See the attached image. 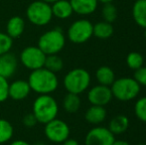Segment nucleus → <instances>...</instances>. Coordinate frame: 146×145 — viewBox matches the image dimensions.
Returning a JSON list of instances; mask_svg holds the SVG:
<instances>
[{
    "label": "nucleus",
    "mask_w": 146,
    "mask_h": 145,
    "mask_svg": "<svg viewBox=\"0 0 146 145\" xmlns=\"http://www.w3.org/2000/svg\"><path fill=\"white\" fill-rule=\"evenodd\" d=\"M27 81L31 91L38 95H51L56 91L59 87L57 73L47 70L44 67L38 70L31 71Z\"/></svg>",
    "instance_id": "f257e3e1"
},
{
    "label": "nucleus",
    "mask_w": 146,
    "mask_h": 145,
    "mask_svg": "<svg viewBox=\"0 0 146 145\" xmlns=\"http://www.w3.org/2000/svg\"><path fill=\"white\" fill-rule=\"evenodd\" d=\"M32 112L38 120V123L46 124L57 118L59 105L56 99L51 95H39L33 101Z\"/></svg>",
    "instance_id": "f03ea898"
},
{
    "label": "nucleus",
    "mask_w": 146,
    "mask_h": 145,
    "mask_svg": "<svg viewBox=\"0 0 146 145\" xmlns=\"http://www.w3.org/2000/svg\"><path fill=\"white\" fill-rule=\"evenodd\" d=\"M92 77L87 70L76 68L69 71L64 77L63 85L68 93L81 95L90 87Z\"/></svg>",
    "instance_id": "7ed1b4c3"
},
{
    "label": "nucleus",
    "mask_w": 146,
    "mask_h": 145,
    "mask_svg": "<svg viewBox=\"0 0 146 145\" xmlns=\"http://www.w3.org/2000/svg\"><path fill=\"white\" fill-rule=\"evenodd\" d=\"M66 45V36L59 27L46 31L39 37L37 46L48 56L59 54Z\"/></svg>",
    "instance_id": "20e7f679"
},
{
    "label": "nucleus",
    "mask_w": 146,
    "mask_h": 145,
    "mask_svg": "<svg viewBox=\"0 0 146 145\" xmlns=\"http://www.w3.org/2000/svg\"><path fill=\"white\" fill-rule=\"evenodd\" d=\"M141 85L133 77H120L110 85L112 97L120 101H129L136 99Z\"/></svg>",
    "instance_id": "39448f33"
},
{
    "label": "nucleus",
    "mask_w": 146,
    "mask_h": 145,
    "mask_svg": "<svg viewBox=\"0 0 146 145\" xmlns=\"http://www.w3.org/2000/svg\"><path fill=\"white\" fill-rule=\"evenodd\" d=\"M26 17L35 26L48 25L53 18L51 4L41 0L31 2L26 9Z\"/></svg>",
    "instance_id": "423d86ee"
},
{
    "label": "nucleus",
    "mask_w": 146,
    "mask_h": 145,
    "mask_svg": "<svg viewBox=\"0 0 146 145\" xmlns=\"http://www.w3.org/2000/svg\"><path fill=\"white\" fill-rule=\"evenodd\" d=\"M94 25L88 19H79L70 25L67 31L68 39L74 44H84L92 36Z\"/></svg>",
    "instance_id": "0eeeda50"
},
{
    "label": "nucleus",
    "mask_w": 146,
    "mask_h": 145,
    "mask_svg": "<svg viewBox=\"0 0 146 145\" xmlns=\"http://www.w3.org/2000/svg\"><path fill=\"white\" fill-rule=\"evenodd\" d=\"M44 125L45 137L52 143L61 144L70 137L71 129L69 124L64 120L55 118Z\"/></svg>",
    "instance_id": "6e6552de"
},
{
    "label": "nucleus",
    "mask_w": 146,
    "mask_h": 145,
    "mask_svg": "<svg viewBox=\"0 0 146 145\" xmlns=\"http://www.w3.org/2000/svg\"><path fill=\"white\" fill-rule=\"evenodd\" d=\"M47 55L38 46H28L21 51L19 61L26 69L35 71L44 67Z\"/></svg>",
    "instance_id": "1a4fd4ad"
},
{
    "label": "nucleus",
    "mask_w": 146,
    "mask_h": 145,
    "mask_svg": "<svg viewBox=\"0 0 146 145\" xmlns=\"http://www.w3.org/2000/svg\"><path fill=\"white\" fill-rule=\"evenodd\" d=\"M114 134L104 126H96L87 133L85 145H112Z\"/></svg>",
    "instance_id": "9d476101"
},
{
    "label": "nucleus",
    "mask_w": 146,
    "mask_h": 145,
    "mask_svg": "<svg viewBox=\"0 0 146 145\" xmlns=\"http://www.w3.org/2000/svg\"><path fill=\"white\" fill-rule=\"evenodd\" d=\"M112 97H112L110 87L102 85L100 83L92 87L88 93V99L92 105L104 107L111 101Z\"/></svg>",
    "instance_id": "9b49d317"
},
{
    "label": "nucleus",
    "mask_w": 146,
    "mask_h": 145,
    "mask_svg": "<svg viewBox=\"0 0 146 145\" xmlns=\"http://www.w3.org/2000/svg\"><path fill=\"white\" fill-rule=\"evenodd\" d=\"M18 69V59L12 53H6L0 56V77L10 79L15 75Z\"/></svg>",
    "instance_id": "f8f14e48"
},
{
    "label": "nucleus",
    "mask_w": 146,
    "mask_h": 145,
    "mask_svg": "<svg viewBox=\"0 0 146 145\" xmlns=\"http://www.w3.org/2000/svg\"><path fill=\"white\" fill-rule=\"evenodd\" d=\"M31 91L29 83L25 79H16L9 83V97L13 101H24L27 99Z\"/></svg>",
    "instance_id": "ddd939ff"
},
{
    "label": "nucleus",
    "mask_w": 146,
    "mask_h": 145,
    "mask_svg": "<svg viewBox=\"0 0 146 145\" xmlns=\"http://www.w3.org/2000/svg\"><path fill=\"white\" fill-rule=\"evenodd\" d=\"M74 13L82 16L92 14L96 10L98 0H70Z\"/></svg>",
    "instance_id": "4468645a"
},
{
    "label": "nucleus",
    "mask_w": 146,
    "mask_h": 145,
    "mask_svg": "<svg viewBox=\"0 0 146 145\" xmlns=\"http://www.w3.org/2000/svg\"><path fill=\"white\" fill-rule=\"evenodd\" d=\"M26 24L25 20L21 16H13L7 21L6 24V32L5 33L12 39H18L23 35L25 31Z\"/></svg>",
    "instance_id": "2eb2a0df"
},
{
    "label": "nucleus",
    "mask_w": 146,
    "mask_h": 145,
    "mask_svg": "<svg viewBox=\"0 0 146 145\" xmlns=\"http://www.w3.org/2000/svg\"><path fill=\"white\" fill-rule=\"evenodd\" d=\"M51 8H52L53 17L61 20L68 19L74 13L70 0H58L55 3L51 4Z\"/></svg>",
    "instance_id": "dca6fc26"
},
{
    "label": "nucleus",
    "mask_w": 146,
    "mask_h": 145,
    "mask_svg": "<svg viewBox=\"0 0 146 145\" xmlns=\"http://www.w3.org/2000/svg\"><path fill=\"white\" fill-rule=\"evenodd\" d=\"M106 118V109L100 105H92L85 113V119L87 122L94 125H98Z\"/></svg>",
    "instance_id": "f3484780"
},
{
    "label": "nucleus",
    "mask_w": 146,
    "mask_h": 145,
    "mask_svg": "<svg viewBox=\"0 0 146 145\" xmlns=\"http://www.w3.org/2000/svg\"><path fill=\"white\" fill-rule=\"evenodd\" d=\"M132 17L141 28H146V0H136L132 6Z\"/></svg>",
    "instance_id": "a211bd4d"
},
{
    "label": "nucleus",
    "mask_w": 146,
    "mask_h": 145,
    "mask_svg": "<svg viewBox=\"0 0 146 145\" xmlns=\"http://www.w3.org/2000/svg\"><path fill=\"white\" fill-rule=\"evenodd\" d=\"M129 126V119L127 116L123 115V114H119L112 118L108 124V129L114 134V135H118V134L124 133L127 130Z\"/></svg>",
    "instance_id": "6ab92c4d"
},
{
    "label": "nucleus",
    "mask_w": 146,
    "mask_h": 145,
    "mask_svg": "<svg viewBox=\"0 0 146 145\" xmlns=\"http://www.w3.org/2000/svg\"><path fill=\"white\" fill-rule=\"evenodd\" d=\"M96 77L100 85L110 87L112 85V83L115 81V73L110 67L102 66L96 70Z\"/></svg>",
    "instance_id": "aec40b11"
},
{
    "label": "nucleus",
    "mask_w": 146,
    "mask_h": 145,
    "mask_svg": "<svg viewBox=\"0 0 146 145\" xmlns=\"http://www.w3.org/2000/svg\"><path fill=\"white\" fill-rule=\"evenodd\" d=\"M82 105L81 99H80V95H76V93H68L67 95L64 97L63 99V109L68 113H76L78 110L80 109Z\"/></svg>",
    "instance_id": "412c9836"
},
{
    "label": "nucleus",
    "mask_w": 146,
    "mask_h": 145,
    "mask_svg": "<svg viewBox=\"0 0 146 145\" xmlns=\"http://www.w3.org/2000/svg\"><path fill=\"white\" fill-rule=\"evenodd\" d=\"M113 26L111 23H108L106 21L98 22L94 25V30H92V35L98 39H108L113 34Z\"/></svg>",
    "instance_id": "4be33fe9"
},
{
    "label": "nucleus",
    "mask_w": 146,
    "mask_h": 145,
    "mask_svg": "<svg viewBox=\"0 0 146 145\" xmlns=\"http://www.w3.org/2000/svg\"><path fill=\"white\" fill-rule=\"evenodd\" d=\"M14 128L11 122L4 118H0V144H5L12 139Z\"/></svg>",
    "instance_id": "5701e85b"
},
{
    "label": "nucleus",
    "mask_w": 146,
    "mask_h": 145,
    "mask_svg": "<svg viewBox=\"0 0 146 145\" xmlns=\"http://www.w3.org/2000/svg\"><path fill=\"white\" fill-rule=\"evenodd\" d=\"M44 68L51 72L57 73L61 72L64 68V61L58 54L56 55H48L45 60Z\"/></svg>",
    "instance_id": "b1692460"
},
{
    "label": "nucleus",
    "mask_w": 146,
    "mask_h": 145,
    "mask_svg": "<svg viewBox=\"0 0 146 145\" xmlns=\"http://www.w3.org/2000/svg\"><path fill=\"white\" fill-rule=\"evenodd\" d=\"M143 56L138 52H131L126 57V64L129 69L136 71L143 66Z\"/></svg>",
    "instance_id": "393cba45"
},
{
    "label": "nucleus",
    "mask_w": 146,
    "mask_h": 145,
    "mask_svg": "<svg viewBox=\"0 0 146 145\" xmlns=\"http://www.w3.org/2000/svg\"><path fill=\"white\" fill-rule=\"evenodd\" d=\"M102 17L104 21L108 23H112L117 18V9L115 6L111 3H104L102 7Z\"/></svg>",
    "instance_id": "a878e982"
},
{
    "label": "nucleus",
    "mask_w": 146,
    "mask_h": 145,
    "mask_svg": "<svg viewBox=\"0 0 146 145\" xmlns=\"http://www.w3.org/2000/svg\"><path fill=\"white\" fill-rule=\"evenodd\" d=\"M134 113L142 122H146V97H142L136 101L134 105Z\"/></svg>",
    "instance_id": "bb28decb"
},
{
    "label": "nucleus",
    "mask_w": 146,
    "mask_h": 145,
    "mask_svg": "<svg viewBox=\"0 0 146 145\" xmlns=\"http://www.w3.org/2000/svg\"><path fill=\"white\" fill-rule=\"evenodd\" d=\"M13 46V39L4 32H0V56L9 53Z\"/></svg>",
    "instance_id": "cd10ccee"
},
{
    "label": "nucleus",
    "mask_w": 146,
    "mask_h": 145,
    "mask_svg": "<svg viewBox=\"0 0 146 145\" xmlns=\"http://www.w3.org/2000/svg\"><path fill=\"white\" fill-rule=\"evenodd\" d=\"M9 99V83L8 79L0 77V103Z\"/></svg>",
    "instance_id": "c85d7f7f"
},
{
    "label": "nucleus",
    "mask_w": 146,
    "mask_h": 145,
    "mask_svg": "<svg viewBox=\"0 0 146 145\" xmlns=\"http://www.w3.org/2000/svg\"><path fill=\"white\" fill-rule=\"evenodd\" d=\"M133 79L137 81L140 85L146 87V67H141L137 69L134 73V77Z\"/></svg>",
    "instance_id": "c756f323"
},
{
    "label": "nucleus",
    "mask_w": 146,
    "mask_h": 145,
    "mask_svg": "<svg viewBox=\"0 0 146 145\" xmlns=\"http://www.w3.org/2000/svg\"><path fill=\"white\" fill-rule=\"evenodd\" d=\"M22 123H23V125L26 126V127L32 128L38 124V120L35 117L33 112H29V113H26L25 115L23 116V118H22Z\"/></svg>",
    "instance_id": "7c9ffc66"
},
{
    "label": "nucleus",
    "mask_w": 146,
    "mask_h": 145,
    "mask_svg": "<svg viewBox=\"0 0 146 145\" xmlns=\"http://www.w3.org/2000/svg\"><path fill=\"white\" fill-rule=\"evenodd\" d=\"M62 145H80L79 142L77 141L76 139H73V138H68L67 140H65V141L63 142V143H61Z\"/></svg>",
    "instance_id": "2f4dec72"
},
{
    "label": "nucleus",
    "mask_w": 146,
    "mask_h": 145,
    "mask_svg": "<svg viewBox=\"0 0 146 145\" xmlns=\"http://www.w3.org/2000/svg\"><path fill=\"white\" fill-rule=\"evenodd\" d=\"M9 145H33V144H31V143H29V142L25 141V140L17 139V140H14V141H12Z\"/></svg>",
    "instance_id": "473e14b6"
},
{
    "label": "nucleus",
    "mask_w": 146,
    "mask_h": 145,
    "mask_svg": "<svg viewBox=\"0 0 146 145\" xmlns=\"http://www.w3.org/2000/svg\"><path fill=\"white\" fill-rule=\"evenodd\" d=\"M112 145H130V144L127 141H125V140H114Z\"/></svg>",
    "instance_id": "72a5a7b5"
},
{
    "label": "nucleus",
    "mask_w": 146,
    "mask_h": 145,
    "mask_svg": "<svg viewBox=\"0 0 146 145\" xmlns=\"http://www.w3.org/2000/svg\"><path fill=\"white\" fill-rule=\"evenodd\" d=\"M41 1H44V2H46V3H48V4H53V3H55L56 1H58V0H41Z\"/></svg>",
    "instance_id": "f704fd0d"
},
{
    "label": "nucleus",
    "mask_w": 146,
    "mask_h": 145,
    "mask_svg": "<svg viewBox=\"0 0 146 145\" xmlns=\"http://www.w3.org/2000/svg\"><path fill=\"white\" fill-rule=\"evenodd\" d=\"M114 0H98V2H102V3H111V2H113Z\"/></svg>",
    "instance_id": "c9c22d12"
},
{
    "label": "nucleus",
    "mask_w": 146,
    "mask_h": 145,
    "mask_svg": "<svg viewBox=\"0 0 146 145\" xmlns=\"http://www.w3.org/2000/svg\"><path fill=\"white\" fill-rule=\"evenodd\" d=\"M144 38H145V40H146V28H145V32H144Z\"/></svg>",
    "instance_id": "e433bc0d"
},
{
    "label": "nucleus",
    "mask_w": 146,
    "mask_h": 145,
    "mask_svg": "<svg viewBox=\"0 0 146 145\" xmlns=\"http://www.w3.org/2000/svg\"><path fill=\"white\" fill-rule=\"evenodd\" d=\"M137 145H146V144H144V143H139V144H137Z\"/></svg>",
    "instance_id": "4c0bfd02"
},
{
    "label": "nucleus",
    "mask_w": 146,
    "mask_h": 145,
    "mask_svg": "<svg viewBox=\"0 0 146 145\" xmlns=\"http://www.w3.org/2000/svg\"><path fill=\"white\" fill-rule=\"evenodd\" d=\"M134 1H136V0H134Z\"/></svg>",
    "instance_id": "58836bf2"
}]
</instances>
